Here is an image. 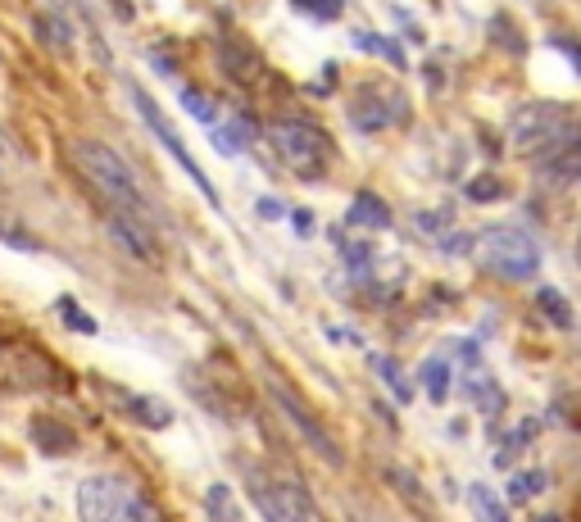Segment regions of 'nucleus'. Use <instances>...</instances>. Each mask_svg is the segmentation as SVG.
Here are the masks:
<instances>
[{
	"label": "nucleus",
	"instance_id": "423d86ee",
	"mask_svg": "<svg viewBox=\"0 0 581 522\" xmlns=\"http://www.w3.org/2000/svg\"><path fill=\"white\" fill-rule=\"evenodd\" d=\"M132 100H137V114H141V119H146V128L155 132V141H159V146H164L173 159H178V164H182V173H187V178L196 182V191H200V196H205L209 205H223V200H218V187L205 178V168L196 164V155H191V150H187V141H182L178 132H173V123L164 119V109H159L155 100H150L141 87H132Z\"/></svg>",
	"mask_w": 581,
	"mask_h": 522
},
{
	"label": "nucleus",
	"instance_id": "4be33fe9",
	"mask_svg": "<svg viewBox=\"0 0 581 522\" xmlns=\"http://www.w3.org/2000/svg\"><path fill=\"white\" fill-rule=\"evenodd\" d=\"M232 495H227V486H209V513L214 518H223V522H237V509H232Z\"/></svg>",
	"mask_w": 581,
	"mask_h": 522
},
{
	"label": "nucleus",
	"instance_id": "f03ea898",
	"mask_svg": "<svg viewBox=\"0 0 581 522\" xmlns=\"http://www.w3.org/2000/svg\"><path fill=\"white\" fill-rule=\"evenodd\" d=\"M78 518L82 522H164V513H159V504L132 477L96 473L78 486Z\"/></svg>",
	"mask_w": 581,
	"mask_h": 522
},
{
	"label": "nucleus",
	"instance_id": "9b49d317",
	"mask_svg": "<svg viewBox=\"0 0 581 522\" xmlns=\"http://www.w3.org/2000/svg\"><path fill=\"white\" fill-rule=\"evenodd\" d=\"M350 223L355 227H391V209H386V200L382 196H373V191H359L355 196V205H350Z\"/></svg>",
	"mask_w": 581,
	"mask_h": 522
},
{
	"label": "nucleus",
	"instance_id": "cd10ccee",
	"mask_svg": "<svg viewBox=\"0 0 581 522\" xmlns=\"http://www.w3.org/2000/svg\"><path fill=\"white\" fill-rule=\"evenodd\" d=\"M259 209H264V218H277L282 209H277V200H259Z\"/></svg>",
	"mask_w": 581,
	"mask_h": 522
},
{
	"label": "nucleus",
	"instance_id": "9d476101",
	"mask_svg": "<svg viewBox=\"0 0 581 522\" xmlns=\"http://www.w3.org/2000/svg\"><path fill=\"white\" fill-rule=\"evenodd\" d=\"M545 173L554 182H581V132H563V141L545 150Z\"/></svg>",
	"mask_w": 581,
	"mask_h": 522
},
{
	"label": "nucleus",
	"instance_id": "c85d7f7f",
	"mask_svg": "<svg viewBox=\"0 0 581 522\" xmlns=\"http://www.w3.org/2000/svg\"><path fill=\"white\" fill-rule=\"evenodd\" d=\"M577 259H581V241H577Z\"/></svg>",
	"mask_w": 581,
	"mask_h": 522
},
{
	"label": "nucleus",
	"instance_id": "f257e3e1",
	"mask_svg": "<svg viewBox=\"0 0 581 522\" xmlns=\"http://www.w3.org/2000/svg\"><path fill=\"white\" fill-rule=\"evenodd\" d=\"M69 155L78 164L82 182L105 200L109 214H128V218H141V223L155 227V209H150L146 191H141V178L132 173V164L119 150L105 146V141H73Z\"/></svg>",
	"mask_w": 581,
	"mask_h": 522
},
{
	"label": "nucleus",
	"instance_id": "5701e85b",
	"mask_svg": "<svg viewBox=\"0 0 581 522\" xmlns=\"http://www.w3.org/2000/svg\"><path fill=\"white\" fill-rule=\"evenodd\" d=\"M291 5H300V10H309L314 19H341V0H291Z\"/></svg>",
	"mask_w": 581,
	"mask_h": 522
},
{
	"label": "nucleus",
	"instance_id": "6ab92c4d",
	"mask_svg": "<svg viewBox=\"0 0 581 522\" xmlns=\"http://www.w3.org/2000/svg\"><path fill=\"white\" fill-rule=\"evenodd\" d=\"M373 368H377V377H382V382L391 386V395H395L400 404L409 400V395H414V391H409V382H404V373H400V368H395L386 355H373Z\"/></svg>",
	"mask_w": 581,
	"mask_h": 522
},
{
	"label": "nucleus",
	"instance_id": "f8f14e48",
	"mask_svg": "<svg viewBox=\"0 0 581 522\" xmlns=\"http://www.w3.org/2000/svg\"><path fill=\"white\" fill-rule=\"evenodd\" d=\"M418 382H423V391L432 395V400H445L450 395V364H445L441 355H432V359H423V368H418Z\"/></svg>",
	"mask_w": 581,
	"mask_h": 522
},
{
	"label": "nucleus",
	"instance_id": "bb28decb",
	"mask_svg": "<svg viewBox=\"0 0 581 522\" xmlns=\"http://www.w3.org/2000/svg\"><path fill=\"white\" fill-rule=\"evenodd\" d=\"M468 241H473V237H445L441 250H445V255H463V250H468Z\"/></svg>",
	"mask_w": 581,
	"mask_h": 522
},
{
	"label": "nucleus",
	"instance_id": "20e7f679",
	"mask_svg": "<svg viewBox=\"0 0 581 522\" xmlns=\"http://www.w3.org/2000/svg\"><path fill=\"white\" fill-rule=\"evenodd\" d=\"M477 255L504 282H527V277L541 273V246L522 227H491V232H482Z\"/></svg>",
	"mask_w": 581,
	"mask_h": 522
},
{
	"label": "nucleus",
	"instance_id": "ddd939ff",
	"mask_svg": "<svg viewBox=\"0 0 581 522\" xmlns=\"http://www.w3.org/2000/svg\"><path fill=\"white\" fill-rule=\"evenodd\" d=\"M468 500H473V509H477L482 522H513L509 509L500 504V495H495L491 486H468Z\"/></svg>",
	"mask_w": 581,
	"mask_h": 522
},
{
	"label": "nucleus",
	"instance_id": "1a4fd4ad",
	"mask_svg": "<svg viewBox=\"0 0 581 522\" xmlns=\"http://www.w3.org/2000/svg\"><path fill=\"white\" fill-rule=\"evenodd\" d=\"M273 404H277V409H282L286 418H291V427H296V432L305 436V441L314 445L318 454H327V459H332V463H341V459H345V454H341V445H336L332 436H327V427L318 423V414H309V404L300 400L296 391H286V386H273Z\"/></svg>",
	"mask_w": 581,
	"mask_h": 522
},
{
	"label": "nucleus",
	"instance_id": "a211bd4d",
	"mask_svg": "<svg viewBox=\"0 0 581 522\" xmlns=\"http://www.w3.org/2000/svg\"><path fill=\"white\" fill-rule=\"evenodd\" d=\"M128 409L146 427H168V423H173V409H168L164 400H150V395H146V400H128Z\"/></svg>",
	"mask_w": 581,
	"mask_h": 522
},
{
	"label": "nucleus",
	"instance_id": "412c9836",
	"mask_svg": "<svg viewBox=\"0 0 581 522\" xmlns=\"http://www.w3.org/2000/svg\"><path fill=\"white\" fill-rule=\"evenodd\" d=\"M60 314H64V323L78 327V332H87V336L96 332V318H91L82 305H73V300H60Z\"/></svg>",
	"mask_w": 581,
	"mask_h": 522
},
{
	"label": "nucleus",
	"instance_id": "b1692460",
	"mask_svg": "<svg viewBox=\"0 0 581 522\" xmlns=\"http://www.w3.org/2000/svg\"><path fill=\"white\" fill-rule=\"evenodd\" d=\"M541 486H545V477H541V473H532V477H513L509 495H513V500H522V495H532V491H541Z\"/></svg>",
	"mask_w": 581,
	"mask_h": 522
},
{
	"label": "nucleus",
	"instance_id": "2eb2a0df",
	"mask_svg": "<svg viewBox=\"0 0 581 522\" xmlns=\"http://www.w3.org/2000/svg\"><path fill=\"white\" fill-rule=\"evenodd\" d=\"M37 32L55 50H69L73 46V28H69V19H64V14H37Z\"/></svg>",
	"mask_w": 581,
	"mask_h": 522
},
{
	"label": "nucleus",
	"instance_id": "aec40b11",
	"mask_svg": "<svg viewBox=\"0 0 581 522\" xmlns=\"http://www.w3.org/2000/svg\"><path fill=\"white\" fill-rule=\"evenodd\" d=\"M355 46L359 50H377V55H386L391 64H400V69H404V50L395 46V41H382V37H368V32H355Z\"/></svg>",
	"mask_w": 581,
	"mask_h": 522
},
{
	"label": "nucleus",
	"instance_id": "4468645a",
	"mask_svg": "<svg viewBox=\"0 0 581 522\" xmlns=\"http://www.w3.org/2000/svg\"><path fill=\"white\" fill-rule=\"evenodd\" d=\"M536 309H541L554 327H568L572 323V305L559 296V291H554V286H541V291H536Z\"/></svg>",
	"mask_w": 581,
	"mask_h": 522
},
{
	"label": "nucleus",
	"instance_id": "dca6fc26",
	"mask_svg": "<svg viewBox=\"0 0 581 522\" xmlns=\"http://www.w3.org/2000/svg\"><path fill=\"white\" fill-rule=\"evenodd\" d=\"M178 100H182V105H187V114H191V119L209 123V128H214V123H218V105H214V100L205 96V91H196V87H182V91H178Z\"/></svg>",
	"mask_w": 581,
	"mask_h": 522
},
{
	"label": "nucleus",
	"instance_id": "f3484780",
	"mask_svg": "<svg viewBox=\"0 0 581 522\" xmlns=\"http://www.w3.org/2000/svg\"><path fill=\"white\" fill-rule=\"evenodd\" d=\"M468 395L477 400V409H482V414H500L504 395H500V386H495L491 377H468Z\"/></svg>",
	"mask_w": 581,
	"mask_h": 522
},
{
	"label": "nucleus",
	"instance_id": "0eeeda50",
	"mask_svg": "<svg viewBox=\"0 0 581 522\" xmlns=\"http://www.w3.org/2000/svg\"><path fill=\"white\" fill-rule=\"evenodd\" d=\"M404 119H409V105L391 87H359L350 100V128L355 132H386Z\"/></svg>",
	"mask_w": 581,
	"mask_h": 522
},
{
	"label": "nucleus",
	"instance_id": "a878e982",
	"mask_svg": "<svg viewBox=\"0 0 581 522\" xmlns=\"http://www.w3.org/2000/svg\"><path fill=\"white\" fill-rule=\"evenodd\" d=\"M414 223L423 227V232H441V227H450V214H418Z\"/></svg>",
	"mask_w": 581,
	"mask_h": 522
},
{
	"label": "nucleus",
	"instance_id": "393cba45",
	"mask_svg": "<svg viewBox=\"0 0 581 522\" xmlns=\"http://www.w3.org/2000/svg\"><path fill=\"white\" fill-rule=\"evenodd\" d=\"M468 196H473V200H495V196H500V182H495V178H477L473 187H468Z\"/></svg>",
	"mask_w": 581,
	"mask_h": 522
},
{
	"label": "nucleus",
	"instance_id": "6e6552de",
	"mask_svg": "<svg viewBox=\"0 0 581 522\" xmlns=\"http://www.w3.org/2000/svg\"><path fill=\"white\" fill-rule=\"evenodd\" d=\"M250 500L264 513V522H314L305 491L291 482H273V477H250Z\"/></svg>",
	"mask_w": 581,
	"mask_h": 522
},
{
	"label": "nucleus",
	"instance_id": "39448f33",
	"mask_svg": "<svg viewBox=\"0 0 581 522\" xmlns=\"http://www.w3.org/2000/svg\"><path fill=\"white\" fill-rule=\"evenodd\" d=\"M568 132V109L554 105V100H527L509 114V150L518 155H545L554 141H563Z\"/></svg>",
	"mask_w": 581,
	"mask_h": 522
},
{
	"label": "nucleus",
	"instance_id": "7ed1b4c3",
	"mask_svg": "<svg viewBox=\"0 0 581 522\" xmlns=\"http://www.w3.org/2000/svg\"><path fill=\"white\" fill-rule=\"evenodd\" d=\"M264 141L277 155V164L291 168L305 182H318L327 173V164H332V141H327V132L309 119H296V114H282V119L268 123Z\"/></svg>",
	"mask_w": 581,
	"mask_h": 522
}]
</instances>
